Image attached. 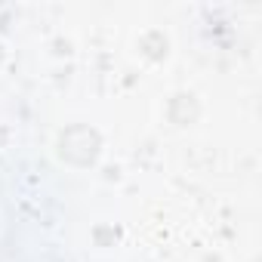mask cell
I'll use <instances>...</instances> for the list:
<instances>
[{
	"label": "cell",
	"mask_w": 262,
	"mask_h": 262,
	"mask_svg": "<svg viewBox=\"0 0 262 262\" xmlns=\"http://www.w3.org/2000/svg\"><path fill=\"white\" fill-rule=\"evenodd\" d=\"M53 158L77 173H93L105 161V133L93 123H68L53 139Z\"/></svg>",
	"instance_id": "obj_1"
},
{
	"label": "cell",
	"mask_w": 262,
	"mask_h": 262,
	"mask_svg": "<svg viewBox=\"0 0 262 262\" xmlns=\"http://www.w3.org/2000/svg\"><path fill=\"white\" fill-rule=\"evenodd\" d=\"M129 56L133 62H139V68L145 71H161L173 62L176 56V40L173 31L164 25H145L133 34V43H129Z\"/></svg>",
	"instance_id": "obj_2"
},
{
	"label": "cell",
	"mask_w": 262,
	"mask_h": 262,
	"mask_svg": "<svg viewBox=\"0 0 262 262\" xmlns=\"http://www.w3.org/2000/svg\"><path fill=\"white\" fill-rule=\"evenodd\" d=\"M164 117L176 129H188L204 117V99L191 90H173L164 99Z\"/></svg>",
	"instance_id": "obj_3"
},
{
	"label": "cell",
	"mask_w": 262,
	"mask_h": 262,
	"mask_svg": "<svg viewBox=\"0 0 262 262\" xmlns=\"http://www.w3.org/2000/svg\"><path fill=\"white\" fill-rule=\"evenodd\" d=\"M90 244L99 253H111V250H117L123 244V228L108 222V219H99V222L90 225Z\"/></svg>",
	"instance_id": "obj_4"
},
{
	"label": "cell",
	"mask_w": 262,
	"mask_h": 262,
	"mask_svg": "<svg viewBox=\"0 0 262 262\" xmlns=\"http://www.w3.org/2000/svg\"><path fill=\"white\" fill-rule=\"evenodd\" d=\"M93 176H96L99 182H105V185H123L126 167H123L120 161H102V164L93 170Z\"/></svg>",
	"instance_id": "obj_5"
},
{
	"label": "cell",
	"mask_w": 262,
	"mask_h": 262,
	"mask_svg": "<svg viewBox=\"0 0 262 262\" xmlns=\"http://www.w3.org/2000/svg\"><path fill=\"white\" fill-rule=\"evenodd\" d=\"M47 56H50V59H62V62L68 59V62H71V59L77 56V47H74V40H71V37L56 34V37L47 43Z\"/></svg>",
	"instance_id": "obj_6"
},
{
	"label": "cell",
	"mask_w": 262,
	"mask_h": 262,
	"mask_svg": "<svg viewBox=\"0 0 262 262\" xmlns=\"http://www.w3.org/2000/svg\"><path fill=\"white\" fill-rule=\"evenodd\" d=\"M13 145H16V126L7 123V120H0V155L10 151Z\"/></svg>",
	"instance_id": "obj_7"
},
{
	"label": "cell",
	"mask_w": 262,
	"mask_h": 262,
	"mask_svg": "<svg viewBox=\"0 0 262 262\" xmlns=\"http://www.w3.org/2000/svg\"><path fill=\"white\" fill-rule=\"evenodd\" d=\"M7 65H10V40L0 34V71H4Z\"/></svg>",
	"instance_id": "obj_8"
},
{
	"label": "cell",
	"mask_w": 262,
	"mask_h": 262,
	"mask_svg": "<svg viewBox=\"0 0 262 262\" xmlns=\"http://www.w3.org/2000/svg\"><path fill=\"white\" fill-rule=\"evenodd\" d=\"M0 231H4V216H0Z\"/></svg>",
	"instance_id": "obj_9"
},
{
	"label": "cell",
	"mask_w": 262,
	"mask_h": 262,
	"mask_svg": "<svg viewBox=\"0 0 262 262\" xmlns=\"http://www.w3.org/2000/svg\"><path fill=\"white\" fill-rule=\"evenodd\" d=\"M253 262H256V259H253Z\"/></svg>",
	"instance_id": "obj_10"
}]
</instances>
